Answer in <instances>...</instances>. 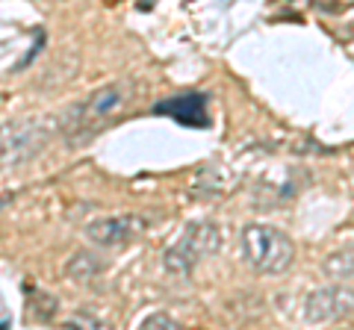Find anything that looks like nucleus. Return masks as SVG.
<instances>
[{"instance_id":"f257e3e1","label":"nucleus","mask_w":354,"mask_h":330,"mask_svg":"<svg viewBox=\"0 0 354 330\" xmlns=\"http://www.w3.org/2000/svg\"><path fill=\"white\" fill-rule=\"evenodd\" d=\"M133 97H136V80H115L109 86L95 89L86 101L74 104L68 113L62 115V133L71 139V145H80L97 136L101 130L115 121L118 113L124 109Z\"/></svg>"},{"instance_id":"f03ea898","label":"nucleus","mask_w":354,"mask_h":330,"mask_svg":"<svg viewBox=\"0 0 354 330\" xmlns=\"http://www.w3.org/2000/svg\"><path fill=\"white\" fill-rule=\"evenodd\" d=\"M242 257L260 274H281L292 266L295 245L283 230L272 224H248L242 230Z\"/></svg>"},{"instance_id":"7ed1b4c3","label":"nucleus","mask_w":354,"mask_h":330,"mask_svg":"<svg viewBox=\"0 0 354 330\" xmlns=\"http://www.w3.org/2000/svg\"><path fill=\"white\" fill-rule=\"evenodd\" d=\"M216 248H218V227L213 222H192L183 230V236L165 251L162 262L177 278H189L192 269L204 257L213 254Z\"/></svg>"},{"instance_id":"20e7f679","label":"nucleus","mask_w":354,"mask_h":330,"mask_svg":"<svg viewBox=\"0 0 354 330\" xmlns=\"http://www.w3.org/2000/svg\"><path fill=\"white\" fill-rule=\"evenodd\" d=\"M354 316V289L346 283H334L325 289H316L304 301V318L310 324H328L339 318Z\"/></svg>"},{"instance_id":"39448f33","label":"nucleus","mask_w":354,"mask_h":330,"mask_svg":"<svg viewBox=\"0 0 354 330\" xmlns=\"http://www.w3.org/2000/svg\"><path fill=\"white\" fill-rule=\"evenodd\" d=\"M145 218L136 215V213H127V215H106V218H97V222L86 224V236L88 242L101 248H115V245H124V242H133L145 233Z\"/></svg>"},{"instance_id":"423d86ee","label":"nucleus","mask_w":354,"mask_h":330,"mask_svg":"<svg viewBox=\"0 0 354 330\" xmlns=\"http://www.w3.org/2000/svg\"><path fill=\"white\" fill-rule=\"evenodd\" d=\"M48 142V133L39 121H21V124H12V127H3V162L6 165H21L27 162L30 157L44 148Z\"/></svg>"},{"instance_id":"0eeeda50","label":"nucleus","mask_w":354,"mask_h":330,"mask_svg":"<svg viewBox=\"0 0 354 330\" xmlns=\"http://www.w3.org/2000/svg\"><path fill=\"white\" fill-rule=\"evenodd\" d=\"M153 115H169L183 127H209L204 92H183V95L165 97V101L153 106Z\"/></svg>"},{"instance_id":"6e6552de","label":"nucleus","mask_w":354,"mask_h":330,"mask_svg":"<svg viewBox=\"0 0 354 330\" xmlns=\"http://www.w3.org/2000/svg\"><path fill=\"white\" fill-rule=\"evenodd\" d=\"M101 271H104V260L92 254V251H77L68 260V266H65V274H68V280H74V283H92Z\"/></svg>"},{"instance_id":"1a4fd4ad","label":"nucleus","mask_w":354,"mask_h":330,"mask_svg":"<svg viewBox=\"0 0 354 330\" xmlns=\"http://www.w3.org/2000/svg\"><path fill=\"white\" fill-rule=\"evenodd\" d=\"M27 289V301H30V318H36V322H50L53 316L59 313V298L57 295H50V292H44V289H32V286L27 283L24 286Z\"/></svg>"},{"instance_id":"9d476101","label":"nucleus","mask_w":354,"mask_h":330,"mask_svg":"<svg viewBox=\"0 0 354 330\" xmlns=\"http://www.w3.org/2000/svg\"><path fill=\"white\" fill-rule=\"evenodd\" d=\"M325 274L334 280H354V245L330 254L325 260Z\"/></svg>"},{"instance_id":"9b49d317","label":"nucleus","mask_w":354,"mask_h":330,"mask_svg":"<svg viewBox=\"0 0 354 330\" xmlns=\"http://www.w3.org/2000/svg\"><path fill=\"white\" fill-rule=\"evenodd\" d=\"M177 327H180V322L171 318L169 313H151L145 322H142V330H177Z\"/></svg>"},{"instance_id":"f8f14e48","label":"nucleus","mask_w":354,"mask_h":330,"mask_svg":"<svg viewBox=\"0 0 354 330\" xmlns=\"http://www.w3.org/2000/svg\"><path fill=\"white\" fill-rule=\"evenodd\" d=\"M77 324H86V327H104L95 316H88V313H77V316H74V318H68V322H65L62 327H77Z\"/></svg>"}]
</instances>
